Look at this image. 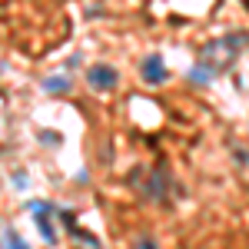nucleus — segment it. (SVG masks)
Returning a JSON list of instances; mask_svg holds the SVG:
<instances>
[{"mask_svg": "<svg viewBox=\"0 0 249 249\" xmlns=\"http://www.w3.org/2000/svg\"><path fill=\"white\" fill-rule=\"evenodd\" d=\"M87 83H90L93 90H116L120 73H116L110 63H93V67L87 70Z\"/></svg>", "mask_w": 249, "mask_h": 249, "instance_id": "obj_1", "label": "nucleus"}, {"mask_svg": "<svg viewBox=\"0 0 249 249\" xmlns=\"http://www.w3.org/2000/svg\"><path fill=\"white\" fill-rule=\"evenodd\" d=\"M43 90H47V93H67V90H70V80L67 77H47L43 80Z\"/></svg>", "mask_w": 249, "mask_h": 249, "instance_id": "obj_4", "label": "nucleus"}, {"mask_svg": "<svg viewBox=\"0 0 249 249\" xmlns=\"http://www.w3.org/2000/svg\"><path fill=\"white\" fill-rule=\"evenodd\" d=\"M166 190H170V176H166V173H153V176L143 183V196H146V199H166Z\"/></svg>", "mask_w": 249, "mask_h": 249, "instance_id": "obj_3", "label": "nucleus"}, {"mask_svg": "<svg viewBox=\"0 0 249 249\" xmlns=\"http://www.w3.org/2000/svg\"><path fill=\"white\" fill-rule=\"evenodd\" d=\"M140 73H143L146 83H163V80L170 77V73H166V67H163V57H156V53L140 63Z\"/></svg>", "mask_w": 249, "mask_h": 249, "instance_id": "obj_2", "label": "nucleus"}, {"mask_svg": "<svg viewBox=\"0 0 249 249\" xmlns=\"http://www.w3.org/2000/svg\"><path fill=\"white\" fill-rule=\"evenodd\" d=\"M40 136H43V143H47V146H57V143H60V136H57V133H50V130H43Z\"/></svg>", "mask_w": 249, "mask_h": 249, "instance_id": "obj_5", "label": "nucleus"}]
</instances>
